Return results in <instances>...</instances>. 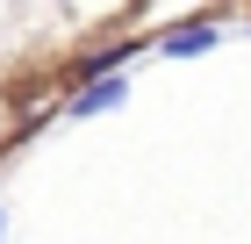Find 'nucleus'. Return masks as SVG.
Here are the masks:
<instances>
[{"mask_svg":"<svg viewBox=\"0 0 251 244\" xmlns=\"http://www.w3.org/2000/svg\"><path fill=\"white\" fill-rule=\"evenodd\" d=\"M122 94H129V86H122V79H115V65H108V72H100L94 86H86V94L72 101V115H108V108H115Z\"/></svg>","mask_w":251,"mask_h":244,"instance_id":"obj_1","label":"nucleus"},{"mask_svg":"<svg viewBox=\"0 0 251 244\" xmlns=\"http://www.w3.org/2000/svg\"><path fill=\"white\" fill-rule=\"evenodd\" d=\"M208 43H215V22H194V29H173V36H165V51L187 57V51H208Z\"/></svg>","mask_w":251,"mask_h":244,"instance_id":"obj_2","label":"nucleus"},{"mask_svg":"<svg viewBox=\"0 0 251 244\" xmlns=\"http://www.w3.org/2000/svg\"><path fill=\"white\" fill-rule=\"evenodd\" d=\"M0 237H7V216H0Z\"/></svg>","mask_w":251,"mask_h":244,"instance_id":"obj_3","label":"nucleus"}]
</instances>
